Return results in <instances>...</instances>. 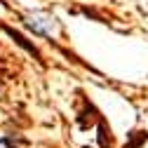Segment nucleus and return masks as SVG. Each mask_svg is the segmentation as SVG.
Masks as SVG:
<instances>
[{"mask_svg": "<svg viewBox=\"0 0 148 148\" xmlns=\"http://www.w3.org/2000/svg\"><path fill=\"white\" fill-rule=\"evenodd\" d=\"M0 28H3V31H5L7 35H10V38H14V42H16V45H21V47H24L26 52H31V54H35V57H40V52H38V49H35V45H31V42H28V40L24 38V35H21V33H16L14 28H10V26H5L3 21H0Z\"/></svg>", "mask_w": 148, "mask_h": 148, "instance_id": "nucleus-1", "label": "nucleus"}, {"mask_svg": "<svg viewBox=\"0 0 148 148\" xmlns=\"http://www.w3.org/2000/svg\"><path fill=\"white\" fill-rule=\"evenodd\" d=\"M148 134L146 132H132V141L125 143V148H141V143H146Z\"/></svg>", "mask_w": 148, "mask_h": 148, "instance_id": "nucleus-2", "label": "nucleus"}, {"mask_svg": "<svg viewBox=\"0 0 148 148\" xmlns=\"http://www.w3.org/2000/svg\"><path fill=\"white\" fill-rule=\"evenodd\" d=\"M106 134H108V132H106V122H103V120H99V146H101V148H106V146H108Z\"/></svg>", "mask_w": 148, "mask_h": 148, "instance_id": "nucleus-3", "label": "nucleus"}]
</instances>
